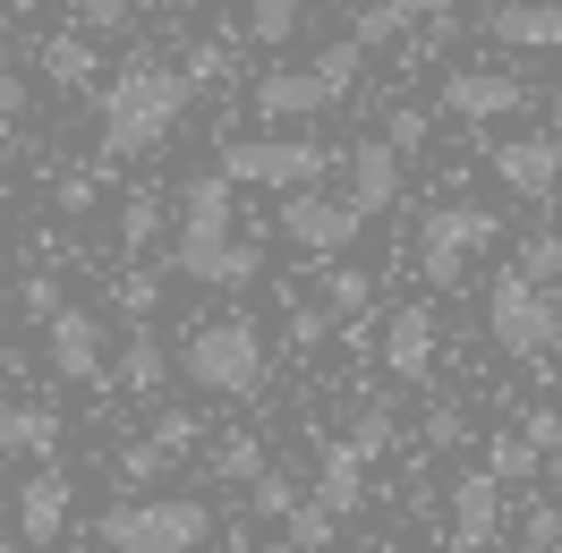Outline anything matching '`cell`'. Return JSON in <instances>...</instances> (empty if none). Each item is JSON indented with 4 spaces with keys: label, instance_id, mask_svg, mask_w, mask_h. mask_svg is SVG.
<instances>
[{
    "label": "cell",
    "instance_id": "1",
    "mask_svg": "<svg viewBox=\"0 0 562 553\" xmlns=\"http://www.w3.org/2000/svg\"><path fill=\"white\" fill-rule=\"evenodd\" d=\"M188 94H196V77H171L162 60H128L103 86V162H137L154 145H171L188 120Z\"/></svg>",
    "mask_w": 562,
    "mask_h": 553
},
{
    "label": "cell",
    "instance_id": "2",
    "mask_svg": "<svg viewBox=\"0 0 562 553\" xmlns=\"http://www.w3.org/2000/svg\"><path fill=\"white\" fill-rule=\"evenodd\" d=\"M231 171H205L188 179V205H179V273L205 281V290H247L265 273V247L231 230Z\"/></svg>",
    "mask_w": 562,
    "mask_h": 553
},
{
    "label": "cell",
    "instance_id": "3",
    "mask_svg": "<svg viewBox=\"0 0 562 553\" xmlns=\"http://www.w3.org/2000/svg\"><path fill=\"white\" fill-rule=\"evenodd\" d=\"M179 375L213 392V400H256L265 392V332L247 315H222V324H196L188 349H179Z\"/></svg>",
    "mask_w": 562,
    "mask_h": 553
},
{
    "label": "cell",
    "instance_id": "4",
    "mask_svg": "<svg viewBox=\"0 0 562 553\" xmlns=\"http://www.w3.org/2000/svg\"><path fill=\"white\" fill-rule=\"evenodd\" d=\"M486 332H494V349L503 358H520V366H546L562 349V307H554V290L537 273H494V290H486Z\"/></svg>",
    "mask_w": 562,
    "mask_h": 553
},
{
    "label": "cell",
    "instance_id": "5",
    "mask_svg": "<svg viewBox=\"0 0 562 553\" xmlns=\"http://www.w3.org/2000/svg\"><path fill=\"white\" fill-rule=\"evenodd\" d=\"M213 537V511L196 494H145V503H111L103 545L111 553H196Z\"/></svg>",
    "mask_w": 562,
    "mask_h": 553
},
{
    "label": "cell",
    "instance_id": "6",
    "mask_svg": "<svg viewBox=\"0 0 562 553\" xmlns=\"http://www.w3.org/2000/svg\"><path fill=\"white\" fill-rule=\"evenodd\" d=\"M341 154L316 137H239V145H222V171L239 179V188H316L324 171H333Z\"/></svg>",
    "mask_w": 562,
    "mask_h": 553
},
{
    "label": "cell",
    "instance_id": "7",
    "mask_svg": "<svg viewBox=\"0 0 562 553\" xmlns=\"http://www.w3.org/2000/svg\"><path fill=\"white\" fill-rule=\"evenodd\" d=\"M494 230H503V222H494L486 205H443V213H426V222H418V273L435 281V290H460V281H469V256H477V247H494Z\"/></svg>",
    "mask_w": 562,
    "mask_h": 553
},
{
    "label": "cell",
    "instance_id": "8",
    "mask_svg": "<svg viewBox=\"0 0 562 553\" xmlns=\"http://www.w3.org/2000/svg\"><path fill=\"white\" fill-rule=\"evenodd\" d=\"M367 230V205L358 196H324V188H290V205H281V239L299 247V256H341V247Z\"/></svg>",
    "mask_w": 562,
    "mask_h": 553
},
{
    "label": "cell",
    "instance_id": "9",
    "mask_svg": "<svg viewBox=\"0 0 562 553\" xmlns=\"http://www.w3.org/2000/svg\"><path fill=\"white\" fill-rule=\"evenodd\" d=\"M486 162H494V179H503L512 196L554 205V188H562V137H503V145H486Z\"/></svg>",
    "mask_w": 562,
    "mask_h": 553
},
{
    "label": "cell",
    "instance_id": "10",
    "mask_svg": "<svg viewBox=\"0 0 562 553\" xmlns=\"http://www.w3.org/2000/svg\"><path fill=\"white\" fill-rule=\"evenodd\" d=\"M43 341H52V375L60 383H94L103 375V324L86 307H60L52 324H43Z\"/></svg>",
    "mask_w": 562,
    "mask_h": 553
},
{
    "label": "cell",
    "instance_id": "11",
    "mask_svg": "<svg viewBox=\"0 0 562 553\" xmlns=\"http://www.w3.org/2000/svg\"><path fill=\"white\" fill-rule=\"evenodd\" d=\"M494 537H503V477L477 469V477L452 485V545L460 553H486Z\"/></svg>",
    "mask_w": 562,
    "mask_h": 553
},
{
    "label": "cell",
    "instance_id": "12",
    "mask_svg": "<svg viewBox=\"0 0 562 553\" xmlns=\"http://www.w3.org/2000/svg\"><path fill=\"white\" fill-rule=\"evenodd\" d=\"M341 94L324 86V69H265L256 77V111L265 120H316V111H333Z\"/></svg>",
    "mask_w": 562,
    "mask_h": 553
},
{
    "label": "cell",
    "instance_id": "13",
    "mask_svg": "<svg viewBox=\"0 0 562 553\" xmlns=\"http://www.w3.org/2000/svg\"><path fill=\"white\" fill-rule=\"evenodd\" d=\"M341 179H350V196H358L367 213L401 205V145H392V137H375V145H350V154H341Z\"/></svg>",
    "mask_w": 562,
    "mask_h": 553
},
{
    "label": "cell",
    "instance_id": "14",
    "mask_svg": "<svg viewBox=\"0 0 562 553\" xmlns=\"http://www.w3.org/2000/svg\"><path fill=\"white\" fill-rule=\"evenodd\" d=\"M528 103V86H512V77H494V69H452L443 77V111L452 120H503V111H520Z\"/></svg>",
    "mask_w": 562,
    "mask_h": 553
},
{
    "label": "cell",
    "instance_id": "15",
    "mask_svg": "<svg viewBox=\"0 0 562 553\" xmlns=\"http://www.w3.org/2000/svg\"><path fill=\"white\" fill-rule=\"evenodd\" d=\"M384 375H401V383L435 375V315H426V307L384 315Z\"/></svg>",
    "mask_w": 562,
    "mask_h": 553
},
{
    "label": "cell",
    "instance_id": "16",
    "mask_svg": "<svg viewBox=\"0 0 562 553\" xmlns=\"http://www.w3.org/2000/svg\"><path fill=\"white\" fill-rule=\"evenodd\" d=\"M69 494L77 485L60 477V469H35V477L18 485V537H26V545H52V537L69 528Z\"/></svg>",
    "mask_w": 562,
    "mask_h": 553
},
{
    "label": "cell",
    "instance_id": "17",
    "mask_svg": "<svg viewBox=\"0 0 562 553\" xmlns=\"http://www.w3.org/2000/svg\"><path fill=\"white\" fill-rule=\"evenodd\" d=\"M486 35L512 52H562V0H503L486 18Z\"/></svg>",
    "mask_w": 562,
    "mask_h": 553
},
{
    "label": "cell",
    "instance_id": "18",
    "mask_svg": "<svg viewBox=\"0 0 562 553\" xmlns=\"http://www.w3.org/2000/svg\"><path fill=\"white\" fill-rule=\"evenodd\" d=\"M0 451L52 460V451H60V417H52V409H35V400H9V409H0Z\"/></svg>",
    "mask_w": 562,
    "mask_h": 553
},
{
    "label": "cell",
    "instance_id": "19",
    "mask_svg": "<svg viewBox=\"0 0 562 553\" xmlns=\"http://www.w3.org/2000/svg\"><path fill=\"white\" fill-rule=\"evenodd\" d=\"M358 477H367V451H358L350 435H341V443H324V485H316V494H324L341 519L358 511Z\"/></svg>",
    "mask_w": 562,
    "mask_h": 553
},
{
    "label": "cell",
    "instance_id": "20",
    "mask_svg": "<svg viewBox=\"0 0 562 553\" xmlns=\"http://www.w3.org/2000/svg\"><path fill=\"white\" fill-rule=\"evenodd\" d=\"M486 469H494V477H503V485H528V477H537V469H546V443H537L528 426H520V435H494Z\"/></svg>",
    "mask_w": 562,
    "mask_h": 553
},
{
    "label": "cell",
    "instance_id": "21",
    "mask_svg": "<svg viewBox=\"0 0 562 553\" xmlns=\"http://www.w3.org/2000/svg\"><path fill=\"white\" fill-rule=\"evenodd\" d=\"M43 77H52V86H94V43L86 35H52L43 43Z\"/></svg>",
    "mask_w": 562,
    "mask_h": 553
},
{
    "label": "cell",
    "instance_id": "22",
    "mask_svg": "<svg viewBox=\"0 0 562 553\" xmlns=\"http://www.w3.org/2000/svg\"><path fill=\"white\" fill-rule=\"evenodd\" d=\"M162 375H171V358H162V341H154V332H137V341H128V358H120V383H128V392H162Z\"/></svg>",
    "mask_w": 562,
    "mask_h": 553
},
{
    "label": "cell",
    "instance_id": "23",
    "mask_svg": "<svg viewBox=\"0 0 562 553\" xmlns=\"http://www.w3.org/2000/svg\"><path fill=\"white\" fill-rule=\"evenodd\" d=\"M299 18H307V0H247V35L256 43H290Z\"/></svg>",
    "mask_w": 562,
    "mask_h": 553
},
{
    "label": "cell",
    "instance_id": "24",
    "mask_svg": "<svg viewBox=\"0 0 562 553\" xmlns=\"http://www.w3.org/2000/svg\"><path fill=\"white\" fill-rule=\"evenodd\" d=\"M358 60H367V43H324L316 52V69H324V86H333V94H341V103H350V86H358Z\"/></svg>",
    "mask_w": 562,
    "mask_h": 553
},
{
    "label": "cell",
    "instance_id": "25",
    "mask_svg": "<svg viewBox=\"0 0 562 553\" xmlns=\"http://www.w3.org/2000/svg\"><path fill=\"white\" fill-rule=\"evenodd\" d=\"M367 298H375V281L358 273V264H341V273L324 281V307L341 315V324H350V315H367Z\"/></svg>",
    "mask_w": 562,
    "mask_h": 553
},
{
    "label": "cell",
    "instance_id": "26",
    "mask_svg": "<svg viewBox=\"0 0 562 553\" xmlns=\"http://www.w3.org/2000/svg\"><path fill=\"white\" fill-rule=\"evenodd\" d=\"M171 460H179L171 443H154V435H145V443H128V451H120V485H154L162 469H171Z\"/></svg>",
    "mask_w": 562,
    "mask_h": 553
},
{
    "label": "cell",
    "instance_id": "27",
    "mask_svg": "<svg viewBox=\"0 0 562 553\" xmlns=\"http://www.w3.org/2000/svg\"><path fill=\"white\" fill-rule=\"evenodd\" d=\"M401 18H409V9H401V0H367V9H358V26H350V35L367 43V52H384V43L401 35Z\"/></svg>",
    "mask_w": 562,
    "mask_h": 553
},
{
    "label": "cell",
    "instance_id": "28",
    "mask_svg": "<svg viewBox=\"0 0 562 553\" xmlns=\"http://www.w3.org/2000/svg\"><path fill=\"white\" fill-rule=\"evenodd\" d=\"M213 469H222V477H265V443H256V435H222V451H213Z\"/></svg>",
    "mask_w": 562,
    "mask_h": 553
},
{
    "label": "cell",
    "instance_id": "29",
    "mask_svg": "<svg viewBox=\"0 0 562 553\" xmlns=\"http://www.w3.org/2000/svg\"><path fill=\"white\" fill-rule=\"evenodd\" d=\"M333 528H341V511H333L324 494H316V503H299V511H290V537H299L307 553H316V545H333Z\"/></svg>",
    "mask_w": 562,
    "mask_h": 553
},
{
    "label": "cell",
    "instance_id": "30",
    "mask_svg": "<svg viewBox=\"0 0 562 553\" xmlns=\"http://www.w3.org/2000/svg\"><path fill=\"white\" fill-rule=\"evenodd\" d=\"M111 230H120V247L137 256V247L154 239V230H162V205H154V196H128V205H120V222H111Z\"/></svg>",
    "mask_w": 562,
    "mask_h": 553
},
{
    "label": "cell",
    "instance_id": "31",
    "mask_svg": "<svg viewBox=\"0 0 562 553\" xmlns=\"http://www.w3.org/2000/svg\"><path fill=\"white\" fill-rule=\"evenodd\" d=\"M384 137L401 145V154H418V145L435 137V111H418V103H392V111H384Z\"/></svg>",
    "mask_w": 562,
    "mask_h": 553
},
{
    "label": "cell",
    "instance_id": "32",
    "mask_svg": "<svg viewBox=\"0 0 562 553\" xmlns=\"http://www.w3.org/2000/svg\"><path fill=\"white\" fill-rule=\"evenodd\" d=\"M520 553H562V511L554 503H537V511L520 519Z\"/></svg>",
    "mask_w": 562,
    "mask_h": 553
},
{
    "label": "cell",
    "instance_id": "33",
    "mask_svg": "<svg viewBox=\"0 0 562 553\" xmlns=\"http://www.w3.org/2000/svg\"><path fill=\"white\" fill-rule=\"evenodd\" d=\"M247 503H256V511H273V519H290V511H299V485L281 477V469H265V477L247 485Z\"/></svg>",
    "mask_w": 562,
    "mask_h": 553
},
{
    "label": "cell",
    "instance_id": "34",
    "mask_svg": "<svg viewBox=\"0 0 562 553\" xmlns=\"http://www.w3.org/2000/svg\"><path fill=\"white\" fill-rule=\"evenodd\" d=\"M520 273H537V281H562V239H554V230L520 239Z\"/></svg>",
    "mask_w": 562,
    "mask_h": 553
},
{
    "label": "cell",
    "instance_id": "35",
    "mask_svg": "<svg viewBox=\"0 0 562 553\" xmlns=\"http://www.w3.org/2000/svg\"><path fill=\"white\" fill-rule=\"evenodd\" d=\"M392 435H401V426H392V409H358V426H350V443L367 451V460H375V451H392Z\"/></svg>",
    "mask_w": 562,
    "mask_h": 553
},
{
    "label": "cell",
    "instance_id": "36",
    "mask_svg": "<svg viewBox=\"0 0 562 553\" xmlns=\"http://www.w3.org/2000/svg\"><path fill=\"white\" fill-rule=\"evenodd\" d=\"M18 307L35 315V324H52V315H60V281H52V273H35V281H18Z\"/></svg>",
    "mask_w": 562,
    "mask_h": 553
},
{
    "label": "cell",
    "instance_id": "37",
    "mask_svg": "<svg viewBox=\"0 0 562 553\" xmlns=\"http://www.w3.org/2000/svg\"><path fill=\"white\" fill-rule=\"evenodd\" d=\"M111 298H120V315H154L162 281H154V273H120V290H111Z\"/></svg>",
    "mask_w": 562,
    "mask_h": 553
},
{
    "label": "cell",
    "instance_id": "38",
    "mask_svg": "<svg viewBox=\"0 0 562 553\" xmlns=\"http://www.w3.org/2000/svg\"><path fill=\"white\" fill-rule=\"evenodd\" d=\"M77 18H86L94 35H111V26H128V18H137V0H77Z\"/></svg>",
    "mask_w": 562,
    "mask_h": 553
},
{
    "label": "cell",
    "instance_id": "39",
    "mask_svg": "<svg viewBox=\"0 0 562 553\" xmlns=\"http://www.w3.org/2000/svg\"><path fill=\"white\" fill-rule=\"evenodd\" d=\"M333 324H341L333 307H299V315H290V341H299V349H316L324 332H333Z\"/></svg>",
    "mask_w": 562,
    "mask_h": 553
},
{
    "label": "cell",
    "instance_id": "40",
    "mask_svg": "<svg viewBox=\"0 0 562 553\" xmlns=\"http://www.w3.org/2000/svg\"><path fill=\"white\" fill-rule=\"evenodd\" d=\"M18 120H26V77H18V69H0V137H9Z\"/></svg>",
    "mask_w": 562,
    "mask_h": 553
},
{
    "label": "cell",
    "instance_id": "41",
    "mask_svg": "<svg viewBox=\"0 0 562 553\" xmlns=\"http://www.w3.org/2000/svg\"><path fill=\"white\" fill-rule=\"evenodd\" d=\"M154 443H171V451H188V443H196V417H179V409H162V417H154Z\"/></svg>",
    "mask_w": 562,
    "mask_h": 553
},
{
    "label": "cell",
    "instance_id": "42",
    "mask_svg": "<svg viewBox=\"0 0 562 553\" xmlns=\"http://www.w3.org/2000/svg\"><path fill=\"white\" fill-rule=\"evenodd\" d=\"M222 69H231V52H222V43H196V52H188V77H196V86H213Z\"/></svg>",
    "mask_w": 562,
    "mask_h": 553
},
{
    "label": "cell",
    "instance_id": "43",
    "mask_svg": "<svg viewBox=\"0 0 562 553\" xmlns=\"http://www.w3.org/2000/svg\"><path fill=\"white\" fill-rule=\"evenodd\" d=\"M460 435H469V426H460V409H435V417H426V443H435V451H452Z\"/></svg>",
    "mask_w": 562,
    "mask_h": 553
},
{
    "label": "cell",
    "instance_id": "44",
    "mask_svg": "<svg viewBox=\"0 0 562 553\" xmlns=\"http://www.w3.org/2000/svg\"><path fill=\"white\" fill-rule=\"evenodd\" d=\"M94 205V171H69L60 179V213H86Z\"/></svg>",
    "mask_w": 562,
    "mask_h": 553
},
{
    "label": "cell",
    "instance_id": "45",
    "mask_svg": "<svg viewBox=\"0 0 562 553\" xmlns=\"http://www.w3.org/2000/svg\"><path fill=\"white\" fill-rule=\"evenodd\" d=\"M401 9H409V18H435V26H443V18H452L460 0H401Z\"/></svg>",
    "mask_w": 562,
    "mask_h": 553
},
{
    "label": "cell",
    "instance_id": "46",
    "mask_svg": "<svg viewBox=\"0 0 562 553\" xmlns=\"http://www.w3.org/2000/svg\"><path fill=\"white\" fill-rule=\"evenodd\" d=\"M265 553H307V545H299V537H290V545H265Z\"/></svg>",
    "mask_w": 562,
    "mask_h": 553
},
{
    "label": "cell",
    "instance_id": "47",
    "mask_svg": "<svg viewBox=\"0 0 562 553\" xmlns=\"http://www.w3.org/2000/svg\"><path fill=\"white\" fill-rule=\"evenodd\" d=\"M350 553H401V545H350Z\"/></svg>",
    "mask_w": 562,
    "mask_h": 553
},
{
    "label": "cell",
    "instance_id": "48",
    "mask_svg": "<svg viewBox=\"0 0 562 553\" xmlns=\"http://www.w3.org/2000/svg\"><path fill=\"white\" fill-rule=\"evenodd\" d=\"M0 264H9V222H0Z\"/></svg>",
    "mask_w": 562,
    "mask_h": 553
},
{
    "label": "cell",
    "instance_id": "49",
    "mask_svg": "<svg viewBox=\"0 0 562 553\" xmlns=\"http://www.w3.org/2000/svg\"><path fill=\"white\" fill-rule=\"evenodd\" d=\"M554 137H562V103H554Z\"/></svg>",
    "mask_w": 562,
    "mask_h": 553
}]
</instances>
